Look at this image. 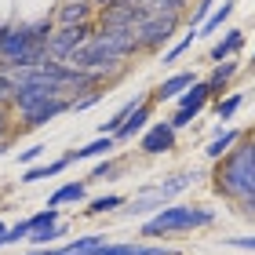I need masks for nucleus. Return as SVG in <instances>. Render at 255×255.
I'll list each match as a JSON object with an SVG mask.
<instances>
[{
    "label": "nucleus",
    "mask_w": 255,
    "mask_h": 255,
    "mask_svg": "<svg viewBox=\"0 0 255 255\" xmlns=\"http://www.w3.org/2000/svg\"><path fill=\"white\" fill-rule=\"evenodd\" d=\"M66 168H69V160H66V157L44 160V164H29L26 171H22V182H40V179H55V175H62Z\"/></svg>",
    "instance_id": "obj_19"
},
{
    "label": "nucleus",
    "mask_w": 255,
    "mask_h": 255,
    "mask_svg": "<svg viewBox=\"0 0 255 255\" xmlns=\"http://www.w3.org/2000/svg\"><path fill=\"white\" fill-rule=\"evenodd\" d=\"M113 149H117V138H113V135H99V138H91L88 146L66 153V160H69V164H77V160H91V157H110Z\"/></svg>",
    "instance_id": "obj_15"
},
{
    "label": "nucleus",
    "mask_w": 255,
    "mask_h": 255,
    "mask_svg": "<svg viewBox=\"0 0 255 255\" xmlns=\"http://www.w3.org/2000/svg\"><path fill=\"white\" fill-rule=\"evenodd\" d=\"M66 66H73V69H84V73H102V77H117L121 69H124V59H117L113 51H106L102 44L95 40H88L84 48H77L73 55H69V62Z\"/></svg>",
    "instance_id": "obj_4"
},
{
    "label": "nucleus",
    "mask_w": 255,
    "mask_h": 255,
    "mask_svg": "<svg viewBox=\"0 0 255 255\" xmlns=\"http://www.w3.org/2000/svg\"><path fill=\"white\" fill-rule=\"evenodd\" d=\"M197 179H201V171H179V175H171V179H164V182H157V186H146V190L131 201V208H124V215H128V219H135V215H146V212H160V208H168L171 197L182 193L186 186H193Z\"/></svg>",
    "instance_id": "obj_3"
},
{
    "label": "nucleus",
    "mask_w": 255,
    "mask_h": 255,
    "mask_svg": "<svg viewBox=\"0 0 255 255\" xmlns=\"http://www.w3.org/2000/svg\"><path fill=\"white\" fill-rule=\"evenodd\" d=\"M44 153H48V146H40V142H37V146H29V149H22V153H18V164H26V168H29V164H37Z\"/></svg>",
    "instance_id": "obj_30"
},
{
    "label": "nucleus",
    "mask_w": 255,
    "mask_h": 255,
    "mask_svg": "<svg viewBox=\"0 0 255 255\" xmlns=\"http://www.w3.org/2000/svg\"><path fill=\"white\" fill-rule=\"evenodd\" d=\"M102 95H106V91H84V95H77V99H69V110H73V113H84V110H91V106H95V102L102 99Z\"/></svg>",
    "instance_id": "obj_28"
},
{
    "label": "nucleus",
    "mask_w": 255,
    "mask_h": 255,
    "mask_svg": "<svg viewBox=\"0 0 255 255\" xmlns=\"http://www.w3.org/2000/svg\"><path fill=\"white\" fill-rule=\"evenodd\" d=\"M237 69H241V62L237 59H226V62H215L212 66V73H208V91H212V99H223V91H226V84L237 77Z\"/></svg>",
    "instance_id": "obj_13"
},
{
    "label": "nucleus",
    "mask_w": 255,
    "mask_h": 255,
    "mask_svg": "<svg viewBox=\"0 0 255 255\" xmlns=\"http://www.w3.org/2000/svg\"><path fill=\"white\" fill-rule=\"evenodd\" d=\"M215 215L208 208H197V204H168L160 208L153 219L142 223V237H168V234H190V230H201V226H212Z\"/></svg>",
    "instance_id": "obj_2"
},
{
    "label": "nucleus",
    "mask_w": 255,
    "mask_h": 255,
    "mask_svg": "<svg viewBox=\"0 0 255 255\" xmlns=\"http://www.w3.org/2000/svg\"><path fill=\"white\" fill-rule=\"evenodd\" d=\"M11 106H0V138H7L11 135Z\"/></svg>",
    "instance_id": "obj_34"
},
{
    "label": "nucleus",
    "mask_w": 255,
    "mask_h": 255,
    "mask_svg": "<svg viewBox=\"0 0 255 255\" xmlns=\"http://www.w3.org/2000/svg\"><path fill=\"white\" fill-rule=\"evenodd\" d=\"M149 117H153V102L146 99L142 106H138V110L131 113V117H128V121L117 128V135H113V138H117V142H131L135 135H142L146 128H149Z\"/></svg>",
    "instance_id": "obj_11"
},
{
    "label": "nucleus",
    "mask_w": 255,
    "mask_h": 255,
    "mask_svg": "<svg viewBox=\"0 0 255 255\" xmlns=\"http://www.w3.org/2000/svg\"><path fill=\"white\" fill-rule=\"evenodd\" d=\"M88 255H179L175 248H153V245H99Z\"/></svg>",
    "instance_id": "obj_16"
},
{
    "label": "nucleus",
    "mask_w": 255,
    "mask_h": 255,
    "mask_svg": "<svg viewBox=\"0 0 255 255\" xmlns=\"http://www.w3.org/2000/svg\"><path fill=\"white\" fill-rule=\"evenodd\" d=\"M230 248H245V252H255V237H226Z\"/></svg>",
    "instance_id": "obj_33"
},
{
    "label": "nucleus",
    "mask_w": 255,
    "mask_h": 255,
    "mask_svg": "<svg viewBox=\"0 0 255 255\" xmlns=\"http://www.w3.org/2000/svg\"><path fill=\"white\" fill-rule=\"evenodd\" d=\"M237 142H241V131H237V128H226V131H219L215 138H208L204 157H208V160H223V157H226Z\"/></svg>",
    "instance_id": "obj_18"
},
{
    "label": "nucleus",
    "mask_w": 255,
    "mask_h": 255,
    "mask_svg": "<svg viewBox=\"0 0 255 255\" xmlns=\"http://www.w3.org/2000/svg\"><path fill=\"white\" fill-rule=\"evenodd\" d=\"M190 84H197V73H193V69H179V73L164 77V80H160V84L153 88L149 102H171V99H179V95H182V91H186Z\"/></svg>",
    "instance_id": "obj_10"
},
{
    "label": "nucleus",
    "mask_w": 255,
    "mask_h": 255,
    "mask_svg": "<svg viewBox=\"0 0 255 255\" xmlns=\"http://www.w3.org/2000/svg\"><path fill=\"white\" fill-rule=\"evenodd\" d=\"M11 95H15V80L0 73V106H11Z\"/></svg>",
    "instance_id": "obj_32"
},
{
    "label": "nucleus",
    "mask_w": 255,
    "mask_h": 255,
    "mask_svg": "<svg viewBox=\"0 0 255 255\" xmlns=\"http://www.w3.org/2000/svg\"><path fill=\"white\" fill-rule=\"evenodd\" d=\"M88 197V182H66L48 197V208H62V204H80Z\"/></svg>",
    "instance_id": "obj_20"
},
{
    "label": "nucleus",
    "mask_w": 255,
    "mask_h": 255,
    "mask_svg": "<svg viewBox=\"0 0 255 255\" xmlns=\"http://www.w3.org/2000/svg\"><path fill=\"white\" fill-rule=\"evenodd\" d=\"M245 48V29H226V37H219L212 44V51H208V62H226V59H234V55Z\"/></svg>",
    "instance_id": "obj_12"
},
{
    "label": "nucleus",
    "mask_w": 255,
    "mask_h": 255,
    "mask_svg": "<svg viewBox=\"0 0 255 255\" xmlns=\"http://www.w3.org/2000/svg\"><path fill=\"white\" fill-rule=\"evenodd\" d=\"M59 237H62V223L59 226H44V230H37V234H29L26 241H33L37 248H48L51 241H59Z\"/></svg>",
    "instance_id": "obj_27"
},
{
    "label": "nucleus",
    "mask_w": 255,
    "mask_h": 255,
    "mask_svg": "<svg viewBox=\"0 0 255 255\" xmlns=\"http://www.w3.org/2000/svg\"><path fill=\"white\" fill-rule=\"evenodd\" d=\"M193 40H197V29H190L182 40H175V44H168V51H164V66H171V62H179L182 55H186L190 48H193Z\"/></svg>",
    "instance_id": "obj_26"
},
{
    "label": "nucleus",
    "mask_w": 255,
    "mask_h": 255,
    "mask_svg": "<svg viewBox=\"0 0 255 255\" xmlns=\"http://www.w3.org/2000/svg\"><path fill=\"white\" fill-rule=\"evenodd\" d=\"M62 113H69V99H51V102H44V106H37V110L22 113V121H26V128H44L48 121L62 117Z\"/></svg>",
    "instance_id": "obj_14"
},
{
    "label": "nucleus",
    "mask_w": 255,
    "mask_h": 255,
    "mask_svg": "<svg viewBox=\"0 0 255 255\" xmlns=\"http://www.w3.org/2000/svg\"><path fill=\"white\" fill-rule=\"evenodd\" d=\"M245 138V135H241ZM215 190L230 197V201H248V197H255V157L248 142L241 149H230V153L219 160V171H215Z\"/></svg>",
    "instance_id": "obj_1"
},
{
    "label": "nucleus",
    "mask_w": 255,
    "mask_h": 255,
    "mask_svg": "<svg viewBox=\"0 0 255 255\" xmlns=\"http://www.w3.org/2000/svg\"><path fill=\"white\" fill-rule=\"evenodd\" d=\"M245 106V95L241 91H230V95H223V99H215V117L219 121H234V113Z\"/></svg>",
    "instance_id": "obj_22"
},
{
    "label": "nucleus",
    "mask_w": 255,
    "mask_h": 255,
    "mask_svg": "<svg viewBox=\"0 0 255 255\" xmlns=\"http://www.w3.org/2000/svg\"><path fill=\"white\" fill-rule=\"evenodd\" d=\"M7 149H11V135H7V138H0V157H4Z\"/></svg>",
    "instance_id": "obj_37"
},
{
    "label": "nucleus",
    "mask_w": 255,
    "mask_h": 255,
    "mask_svg": "<svg viewBox=\"0 0 255 255\" xmlns=\"http://www.w3.org/2000/svg\"><path fill=\"white\" fill-rule=\"evenodd\" d=\"M91 37H95V22H88V26H55V33L44 44V51H48L51 62H69V55L77 48H84Z\"/></svg>",
    "instance_id": "obj_6"
},
{
    "label": "nucleus",
    "mask_w": 255,
    "mask_h": 255,
    "mask_svg": "<svg viewBox=\"0 0 255 255\" xmlns=\"http://www.w3.org/2000/svg\"><path fill=\"white\" fill-rule=\"evenodd\" d=\"M175 135L179 131L168 121H157L138 135V149H142L146 157H160V153H168V149H175Z\"/></svg>",
    "instance_id": "obj_8"
},
{
    "label": "nucleus",
    "mask_w": 255,
    "mask_h": 255,
    "mask_svg": "<svg viewBox=\"0 0 255 255\" xmlns=\"http://www.w3.org/2000/svg\"><path fill=\"white\" fill-rule=\"evenodd\" d=\"M4 234H7V226H4V223H0V237H4Z\"/></svg>",
    "instance_id": "obj_39"
},
{
    "label": "nucleus",
    "mask_w": 255,
    "mask_h": 255,
    "mask_svg": "<svg viewBox=\"0 0 255 255\" xmlns=\"http://www.w3.org/2000/svg\"><path fill=\"white\" fill-rule=\"evenodd\" d=\"M121 204H124L121 193H106V197H95V201L84 208V215H106V212H117Z\"/></svg>",
    "instance_id": "obj_24"
},
{
    "label": "nucleus",
    "mask_w": 255,
    "mask_h": 255,
    "mask_svg": "<svg viewBox=\"0 0 255 255\" xmlns=\"http://www.w3.org/2000/svg\"><path fill=\"white\" fill-rule=\"evenodd\" d=\"M252 66H255V51H252Z\"/></svg>",
    "instance_id": "obj_40"
},
{
    "label": "nucleus",
    "mask_w": 255,
    "mask_h": 255,
    "mask_svg": "<svg viewBox=\"0 0 255 255\" xmlns=\"http://www.w3.org/2000/svg\"><path fill=\"white\" fill-rule=\"evenodd\" d=\"M230 15H234V0H226V4H219V7L212 11V15H208V18L201 22V26H197V37H212V33H215L219 26H223V22H226Z\"/></svg>",
    "instance_id": "obj_21"
},
{
    "label": "nucleus",
    "mask_w": 255,
    "mask_h": 255,
    "mask_svg": "<svg viewBox=\"0 0 255 255\" xmlns=\"http://www.w3.org/2000/svg\"><path fill=\"white\" fill-rule=\"evenodd\" d=\"M212 11H215V0H197V4H193V15H190V29H197L208 15H212Z\"/></svg>",
    "instance_id": "obj_29"
},
{
    "label": "nucleus",
    "mask_w": 255,
    "mask_h": 255,
    "mask_svg": "<svg viewBox=\"0 0 255 255\" xmlns=\"http://www.w3.org/2000/svg\"><path fill=\"white\" fill-rule=\"evenodd\" d=\"M193 121H197V113H190V110H175V113H171V121H168V124L175 128V131H182V128H190Z\"/></svg>",
    "instance_id": "obj_31"
},
{
    "label": "nucleus",
    "mask_w": 255,
    "mask_h": 255,
    "mask_svg": "<svg viewBox=\"0 0 255 255\" xmlns=\"http://www.w3.org/2000/svg\"><path fill=\"white\" fill-rule=\"evenodd\" d=\"M88 4L95 7V11H106V7H113V4H117V0H88Z\"/></svg>",
    "instance_id": "obj_36"
},
{
    "label": "nucleus",
    "mask_w": 255,
    "mask_h": 255,
    "mask_svg": "<svg viewBox=\"0 0 255 255\" xmlns=\"http://www.w3.org/2000/svg\"><path fill=\"white\" fill-rule=\"evenodd\" d=\"M99 11L88 4V0H66V4L55 7V15L51 22L55 26H88V22H95Z\"/></svg>",
    "instance_id": "obj_9"
},
{
    "label": "nucleus",
    "mask_w": 255,
    "mask_h": 255,
    "mask_svg": "<svg viewBox=\"0 0 255 255\" xmlns=\"http://www.w3.org/2000/svg\"><path fill=\"white\" fill-rule=\"evenodd\" d=\"M26 255H66V248H33Z\"/></svg>",
    "instance_id": "obj_35"
},
{
    "label": "nucleus",
    "mask_w": 255,
    "mask_h": 255,
    "mask_svg": "<svg viewBox=\"0 0 255 255\" xmlns=\"http://www.w3.org/2000/svg\"><path fill=\"white\" fill-rule=\"evenodd\" d=\"M208 102H212V91H208L204 80H197V84H190V88L175 99V106H179V110H190V113H201Z\"/></svg>",
    "instance_id": "obj_17"
},
{
    "label": "nucleus",
    "mask_w": 255,
    "mask_h": 255,
    "mask_svg": "<svg viewBox=\"0 0 255 255\" xmlns=\"http://www.w3.org/2000/svg\"><path fill=\"white\" fill-rule=\"evenodd\" d=\"M95 44H102L106 51H113L117 59H131L138 55V40H135V29H113V26H95Z\"/></svg>",
    "instance_id": "obj_7"
},
{
    "label": "nucleus",
    "mask_w": 255,
    "mask_h": 255,
    "mask_svg": "<svg viewBox=\"0 0 255 255\" xmlns=\"http://www.w3.org/2000/svg\"><path fill=\"white\" fill-rule=\"evenodd\" d=\"M241 208H245V212H255V197L252 201H241Z\"/></svg>",
    "instance_id": "obj_38"
},
{
    "label": "nucleus",
    "mask_w": 255,
    "mask_h": 255,
    "mask_svg": "<svg viewBox=\"0 0 255 255\" xmlns=\"http://www.w3.org/2000/svg\"><path fill=\"white\" fill-rule=\"evenodd\" d=\"M179 26H182V18H171V15H149L142 26L135 29L138 55H157L160 48H168Z\"/></svg>",
    "instance_id": "obj_5"
},
{
    "label": "nucleus",
    "mask_w": 255,
    "mask_h": 255,
    "mask_svg": "<svg viewBox=\"0 0 255 255\" xmlns=\"http://www.w3.org/2000/svg\"><path fill=\"white\" fill-rule=\"evenodd\" d=\"M124 171V160H117V157H106L102 164H95V171L84 179V182H99V179H113V175H121Z\"/></svg>",
    "instance_id": "obj_25"
},
{
    "label": "nucleus",
    "mask_w": 255,
    "mask_h": 255,
    "mask_svg": "<svg viewBox=\"0 0 255 255\" xmlns=\"http://www.w3.org/2000/svg\"><path fill=\"white\" fill-rule=\"evenodd\" d=\"M59 223H62V208H44V212H37V215L26 219L29 234H37V230H44V226H59Z\"/></svg>",
    "instance_id": "obj_23"
}]
</instances>
